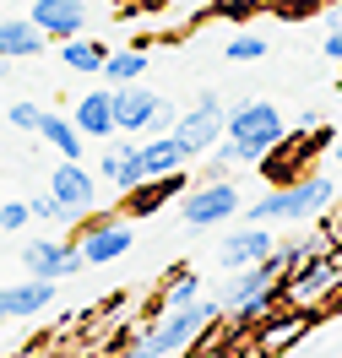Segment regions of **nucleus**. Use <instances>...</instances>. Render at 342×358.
Here are the masks:
<instances>
[{
    "instance_id": "f257e3e1",
    "label": "nucleus",
    "mask_w": 342,
    "mask_h": 358,
    "mask_svg": "<svg viewBox=\"0 0 342 358\" xmlns=\"http://www.w3.org/2000/svg\"><path fill=\"white\" fill-rule=\"evenodd\" d=\"M223 136L228 141L212 147V163H218V169H228V163H266V157L288 141L283 114H277V103H266V98H250V103L228 109Z\"/></svg>"
},
{
    "instance_id": "f03ea898",
    "label": "nucleus",
    "mask_w": 342,
    "mask_h": 358,
    "mask_svg": "<svg viewBox=\"0 0 342 358\" xmlns=\"http://www.w3.org/2000/svg\"><path fill=\"white\" fill-rule=\"evenodd\" d=\"M332 201H337V185L326 174H310V179H288V185L266 190L261 201L245 206V217L250 223H304V217L326 212Z\"/></svg>"
},
{
    "instance_id": "7ed1b4c3",
    "label": "nucleus",
    "mask_w": 342,
    "mask_h": 358,
    "mask_svg": "<svg viewBox=\"0 0 342 358\" xmlns=\"http://www.w3.org/2000/svg\"><path fill=\"white\" fill-rule=\"evenodd\" d=\"M212 320H223V299H196V304H180V310H163L158 326H147L136 336V353L158 358V353H174V348H196V336Z\"/></svg>"
},
{
    "instance_id": "20e7f679",
    "label": "nucleus",
    "mask_w": 342,
    "mask_h": 358,
    "mask_svg": "<svg viewBox=\"0 0 342 358\" xmlns=\"http://www.w3.org/2000/svg\"><path fill=\"white\" fill-rule=\"evenodd\" d=\"M277 293H283V266L266 255V261H255V266H239V277H234L228 293H223V310L239 315V320H266V310L277 304Z\"/></svg>"
},
{
    "instance_id": "39448f33",
    "label": "nucleus",
    "mask_w": 342,
    "mask_h": 358,
    "mask_svg": "<svg viewBox=\"0 0 342 358\" xmlns=\"http://www.w3.org/2000/svg\"><path fill=\"white\" fill-rule=\"evenodd\" d=\"M223 125H228L223 98H218V92H201V98H196V109L180 114L169 136H174V141L185 147V157H206L212 147H218V141H223Z\"/></svg>"
},
{
    "instance_id": "423d86ee",
    "label": "nucleus",
    "mask_w": 342,
    "mask_h": 358,
    "mask_svg": "<svg viewBox=\"0 0 342 358\" xmlns=\"http://www.w3.org/2000/svg\"><path fill=\"white\" fill-rule=\"evenodd\" d=\"M234 212H239V185H228V179H206V185L180 196V217L190 228H218Z\"/></svg>"
},
{
    "instance_id": "0eeeda50",
    "label": "nucleus",
    "mask_w": 342,
    "mask_h": 358,
    "mask_svg": "<svg viewBox=\"0 0 342 358\" xmlns=\"http://www.w3.org/2000/svg\"><path fill=\"white\" fill-rule=\"evenodd\" d=\"M342 282V261L337 255H304V261H299V266H288L283 271V293H288V299H294V304H315L320 293L326 288H337Z\"/></svg>"
},
{
    "instance_id": "6e6552de",
    "label": "nucleus",
    "mask_w": 342,
    "mask_h": 358,
    "mask_svg": "<svg viewBox=\"0 0 342 358\" xmlns=\"http://www.w3.org/2000/svg\"><path fill=\"white\" fill-rule=\"evenodd\" d=\"M136 245V228L125 223V217H104V223H87L82 228V261L87 266H109V261H120L125 250Z\"/></svg>"
},
{
    "instance_id": "1a4fd4ad",
    "label": "nucleus",
    "mask_w": 342,
    "mask_h": 358,
    "mask_svg": "<svg viewBox=\"0 0 342 358\" xmlns=\"http://www.w3.org/2000/svg\"><path fill=\"white\" fill-rule=\"evenodd\" d=\"M82 250L76 245H60V239H27L22 245V271L27 277H49V282H60L71 271H82Z\"/></svg>"
},
{
    "instance_id": "9d476101",
    "label": "nucleus",
    "mask_w": 342,
    "mask_h": 358,
    "mask_svg": "<svg viewBox=\"0 0 342 358\" xmlns=\"http://www.w3.org/2000/svg\"><path fill=\"white\" fill-rule=\"evenodd\" d=\"M49 196L66 206V217H87V212H92L98 185H92V174L82 169V157H66V163L49 174Z\"/></svg>"
},
{
    "instance_id": "9b49d317",
    "label": "nucleus",
    "mask_w": 342,
    "mask_h": 358,
    "mask_svg": "<svg viewBox=\"0 0 342 358\" xmlns=\"http://www.w3.org/2000/svg\"><path fill=\"white\" fill-rule=\"evenodd\" d=\"M49 304H55V282L49 277H27V282L0 288V320H27V315H44Z\"/></svg>"
},
{
    "instance_id": "f8f14e48",
    "label": "nucleus",
    "mask_w": 342,
    "mask_h": 358,
    "mask_svg": "<svg viewBox=\"0 0 342 358\" xmlns=\"http://www.w3.org/2000/svg\"><path fill=\"white\" fill-rule=\"evenodd\" d=\"M152 114H158V92L136 87V82H125V87H114V125L125 136H147L152 125Z\"/></svg>"
},
{
    "instance_id": "ddd939ff",
    "label": "nucleus",
    "mask_w": 342,
    "mask_h": 358,
    "mask_svg": "<svg viewBox=\"0 0 342 358\" xmlns=\"http://www.w3.org/2000/svg\"><path fill=\"white\" fill-rule=\"evenodd\" d=\"M272 250H277L272 228H239V234H228L223 245H218V261H223L228 271H239V266H255V261H266Z\"/></svg>"
},
{
    "instance_id": "4468645a",
    "label": "nucleus",
    "mask_w": 342,
    "mask_h": 358,
    "mask_svg": "<svg viewBox=\"0 0 342 358\" xmlns=\"http://www.w3.org/2000/svg\"><path fill=\"white\" fill-rule=\"evenodd\" d=\"M185 169H174V174H152V179H141L136 190H125V212L131 217H147V212H158L163 201H174V196H185Z\"/></svg>"
},
{
    "instance_id": "2eb2a0df",
    "label": "nucleus",
    "mask_w": 342,
    "mask_h": 358,
    "mask_svg": "<svg viewBox=\"0 0 342 358\" xmlns=\"http://www.w3.org/2000/svg\"><path fill=\"white\" fill-rule=\"evenodd\" d=\"M27 17L44 27L49 38H76V33L87 27V6H82V0H38Z\"/></svg>"
},
{
    "instance_id": "dca6fc26",
    "label": "nucleus",
    "mask_w": 342,
    "mask_h": 358,
    "mask_svg": "<svg viewBox=\"0 0 342 358\" xmlns=\"http://www.w3.org/2000/svg\"><path fill=\"white\" fill-rule=\"evenodd\" d=\"M71 120H76V131H82V136H92V141H109V136L120 131V125H114V87H109V92H82Z\"/></svg>"
},
{
    "instance_id": "f3484780",
    "label": "nucleus",
    "mask_w": 342,
    "mask_h": 358,
    "mask_svg": "<svg viewBox=\"0 0 342 358\" xmlns=\"http://www.w3.org/2000/svg\"><path fill=\"white\" fill-rule=\"evenodd\" d=\"M49 33L33 17H0V55L6 60H27V55H44Z\"/></svg>"
},
{
    "instance_id": "a211bd4d",
    "label": "nucleus",
    "mask_w": 342,
    "mask_h": 358,
    "mask_svg": "<svg viewBox=\"0 0 342 358\" xmlns=\"http://www.w3.org/2000/svg\"><path fill=\"white\" fill-rule=\"evenodd\" d=\"M104 179H109L114 190H136L147 169H141V141H114L109 152H104Z\"/></svg>"
},
{
    "instance_id": "6ab92c4d",
    "label": "nucleus",
    "mask_w": 342,
    "mask_h": 358,
    "mask_svg": "<svg viewBox=\"0 0 342 358\" xmlns=\"http://www.w3.org/2000/svg\"><path fill=\"white\" fill-rule=\"evenodd\" d=\"M185 163H190V157H185V147L169 131L152 136V141H141V169H147V179L152 174H174V169H185Z\"/></svg>"
},
{
    "instance_id": "aec40b11",
    "label": "nucleus",
    "mask_w": 342,
    "mask_h": 358,
    "mask_svg": "<svg viewBox=\"0 0 342 358\" xmlns=\"http://www.w3.org/2000/svg\"><path fill=\"white\" fill-rule=\"evenodd\" d=\"M60 60H66L71 71H82V76H98V71H104V60H109V49L76 33V38H60Z\"/></svg>"
},
{
    "instance_id": "412c9836",
    "label": "nucleus",
    "mask_w": 342,
    "mask_h": 358,
    "mask_svg": "<svg viewBox=\"0 0 342 358\" xmlns=\"http://www.w3.org/2000/svg\"><path fill=\"white\" fill-rule=\"evenodd\" d=\"M38 136H44V141H49L60 157H82V131H76V120L44 114V120H38Z\"/></svg>"
},
{
    "instance_id": "4be33fe9",
    "label": "nucleus",
    "mask_w": 342,
    "mask_h": 358,
    "mask_svg": "<svg viewBox=\"0 0 342 358\" xmlns=\"http://www.w3.org/2000/svg\"><path fill=\"white\" fill-rule=\"evenodd\" d=\"M141 71H147V55L141 49H120V55L104 60L98 76H109V87H125V82H141Z\"/></svg>"
},
{
    "instance_id": "5701e85b",
    "label": "nucleus",
    "mask_w": 342,
    "mask_h": 358,
    "mask_svg": "<svg viewBox=\"0 0 342 358\" xmlns=\"http://www.w3.org/2000/svg\"><path fill=\"white\" fill-rule=\"evenodd\" d=\"M304 331H310V315H294V320H277V326H266V331H261V348H288V342H299Z\"/></svg>"
},
{
    "instance_id": "b1692460",
    "label": "nucleus",
    "mask_w": 342,
    "mask_h": 358,
    "mask_svg": "<svg viewBox=\"0 0 342 358\" xmlns=\"http://www.w3.org/2000/svg\"><path fill=\"white\" fill-rule=\"evenodd\" d=\"M201 299V277L196 271H180L174 282H169V293H163V310H180V304H196Z\"/></svg>"
},
{
    "instance_id": "393cba45",
    "label": "nucleus",
    "mask_w": 342,
    "mask_h": 358,
    "mask_svg": "<svg viewBox=\"0 0 342 358\" xmlns=\"http://www.w3.org/2000/svg\"><path fill=\"white\" fill-rule=\"evenodd\" d=\"M223 55H228V60H239V66H245V60H261V55H266V38H255V33H234V38L223 44Z\"/></svg>"
},
{
    "instance_id": "a878e982",
    "label": "nucleus",
    "mask_w": 342,
    "mask_h": 358,
    "mask_svg": "<svg viewBox=\"0 0 342 358\" xmlns=\"http://www.w3.org/2000/svg\"><path fill=\"white\" fill-rule=\"evenodd\" d=\"M6 120H11V125H17V131H38V120H44V109H38V103H11V109H6Z\"/></svg>"
},
{
    "instance_id": "bb28decb",
    "label": "nucleus",
    "mask_w": 342,
    "mask_h": 358,
    "mask_svg": "<svg viewBox=\"0 0 342 358\" xmlns=\"http://www.w3.org/2000/svg\"><path fill=\"white\" fill-rule=\"evenodd\" d=\"M27 217H33V206H27V201H6V206H0V228H27Z\"/></svg>"
},
{
    "instance_id": "cd10ccee",
    "label": "nucleus",
    "mask_w": 342,
    "mask_h": 358,
    "mask_svg": "<svg viewBox=\"0 0 342 358\" xmlns=\"http://www.w3.org/2000/svg\"><path fill=\"white\" fill-rule=\"evenodd\" d=\"M33 206V217H44V223H66V206L55 201V196H38V201H27Z\"/></svg>"
},
{
    "instance_id": "c85d7f7f",
    "label": "nucleus",
    "mask_w": 342,
    "mask_h": 358,
    "mask_svg": "<svg viewBox=\"0 0 342 358\" xmlns=\"http://www.w3.org/2000/svg\"><path fill=\"white\" fill-rule=\"evenodd\" d=\"M326 60H342V27H332V33H326Z\"/></svg>"
},
{
    "instance_id": "c756f323",
    "label": "nucleus",
    "mask_w": 342,
    "mask_h": 358,
    "mask_svg": "<svg viewBox=\"0 0 342 358\" xmlns=\"http://www.w3.org/2000/svg\"><path fill=\"white\" fill-rule=\"evenodd\" d=\"M326 27H342V6H337V11H326Z\"/></svg>"
},
{
    "instance_id": "7c9ffc66",
    "label": "nucleus",
    "mask_w": 342,
    "mask_h": 358,
    "mask_svg": "<svg viewBox=\"0 0 342 358\" xmlns=\"http://www.w3.org/2000/svg\"><path fill=\"white\" fill-rule=\"evenodd\" d=\"M332 157H337V163H342V136H337V147H332Z\"/></svg>"
},
{
    "instance_id": "2f4dec72",
    "label": "nucleus",
    "mask_w": 342,
    "mask_h": 358,
    "mask_svg": "<svg viewBox=\"0 0 342 358\" xmlns=\"http://www.w3.org/2000/svg\"><path fill=\"white\" fill-rule=\"evenodd\" d=\"M0 76H6V55H0Z\"/></svg>"
}]
</instances>
